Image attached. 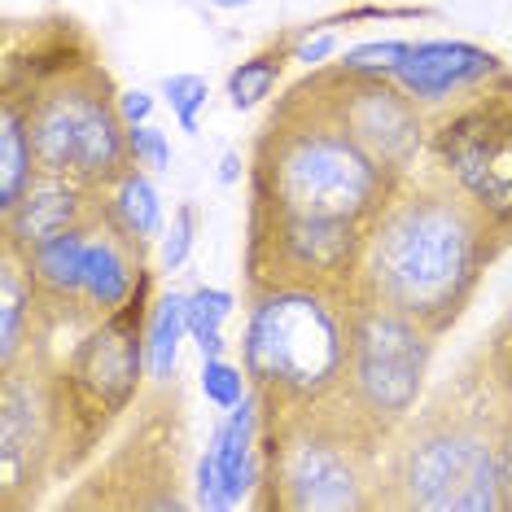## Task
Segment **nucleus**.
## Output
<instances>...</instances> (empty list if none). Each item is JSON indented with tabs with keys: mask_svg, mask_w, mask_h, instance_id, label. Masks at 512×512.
<instances>
[{
	"mask_svg": "<svg viewBox=\"0 0 512 512\" xmlns=\"http://www.w3.org/2000/svg\"><path fill=\"white\" fill-rule=\"evenodd\" d=\"M40 176L36 149H31V132L18 106L0 101V215L27 193V184Z\"/></svg>",
	"mask_w": 512,
	"mask_h": 512,
	"instance_id": "20",
	"label": "nucleus"
},
{
	"mask_svg": "<svg viewBox=\"0 0 512 512\" xmlns=\"http://www.w3.org/2000/svg\"><path fill=\"white\" fill-rule=\"evenodd\" d=\"M57 346H36L0 368V512L36 508L62 464V386Z\"/></svg>",
	"mask_w": 512,
	"mask_h": 512,
	"instance_id": "11",
	"label": "nucleus"
},
{
	"mask_svg": "<svg viewBox=\"0 0 512 512\" xmlns=\"http://www.w3.org/2000/svg\"><path fill=\"white\" fill-rule=\"evenodd\" d=\"M127 154H132L136 167L154 171V176L171 171V162H176L167 132H162V127H154V123H136V127H127Z\"/></svg>",
	"mask_w": 512,
	"mask_h": 512,
	"instance_id": "27",
	"label": "nucleus"
},
{
	"mask_svg": "<svg viewBox=\"0 0 512 512\" xmlns=\"http://www.w3.org/2000/svg\"><path fill=\"white\" fill-rule=\"evenodd\" d=\"M162 101H167L171 114H176L180 132L197 136V127H202V110H206V101H211V84H206L202 75H193V71L167 75L162 79Z\"/></svg>",
	"mask_w": 512,
	"mask_h": 512,
	"instance_id": "22",
	"label": "nucleus"
},
{
	"mask_svg": "<svg viewBox=\"0 0 512 512\" xmlns=\"http://www.w3.org/2000/svg\"><path fill=\"white\" fill-rule=\"evenodd\" d=\"M119 110H123V123L127 127L149 123V114H154V97H149L145 88H123L119 92Z\"/></svg>",
	"mask_w": 512,
	"mask_h": 512,
	"instance_id": "32",
	"label": "nucleus"
},
{
	"mask_svg": "<svg viewBox=\"0 0 512 512\" xmlns=\"http://www.w3.org/2000/svg\"><path fill=\"white\" fill-rule=\"evenodd\" d=\"M407 18H434V9L421 5H355V9H337V14L298 22V36H316V31H333V27H355V22H407Z\"/></svg>",
	"mask_w": 512,
	"mask_h": 512,
	"instance_id": "23",
	"label": "nucleus"
},
{
	"mask_svg": "<svg viewBox=\"0 0 512 512\" xmlns=\"http://www.w3.org/2000/svg\"><path fill=\"white\" fill-rule=\"evenodd\" d=\"M106 53L71 14L9 18L0 101L22 110L36 167L106 193L127 171V123Z\"/></svg>",
	"mask_w": 512,
	"mask_h": 512,
	"instance_id": "1",
	"label": "nucleus"
},
{
	"mask_svg": "<svg viewBox=\"0 0 512 512\" xmlns=\"http://www.w3.org/2000/svg\"><path fill=\"white\" fill-rule=\"evenodd\" d=\"M386 176L403 180L429 158V110L394 75L346 71L324 62L298 79Z\"/></svg>",
	"mask_w": 512,
	"mask_h": 512,
	"instance_id": "12",
	"label": "nucleus"
},
{
	"mask_svg": "<svg viewBox=\"0 0 512 512\" xmlns=\"http://www.w3.org/2000/svg\"><path fill=\"white\" fill-rule=\"evenodd\" d=\"M482 359H486V368L495 372V381L504 386V394L512 399V302L504 307V316H499L495 324H491V333L482 337Z\"/></svg>",
	"mask_w": 512,
	"mask_h": 512,
	"instance_id": "28",
	"label": "nucleus"
},
{
	"mask_svg": "<svg viewBox=\"0 0 512 512\" xmlns=\"http://www.w3.org/2000/svg\"><path fill=\"white\" fill-rule=\"evenodd\" d=\"M298 27L281 31L276 40H267L259 53H250L246 62H237L228 71V106L237 114H246L254 106H263L267 97L276 92V84H281L285 66L294 62V49H298Z\"/></svg>",
	"mask_w": 512,
	"mask_h": 512,
	"instance_id": "17",
	"label": "nucleus"
},
{
	"mask_svg": "<svg viewBox=\"0 0 512 512\" xmlns=\"http://www.w3.org/2000/svg\"><path fill=\"white\" fill-rule=\"evenodd\" d=\"M355 289L281 285L246 294L241 324V368L259 394V412H294L324 399L346 377L351 359Z\"/></svg>",
	"mask_w": 512,
	"mask_h": 512,
	"instance_id": "6",
	"label": "nucleus"
},
{
	"mask_svg": "<svg viewBox=\"0 0 512 512\" xmlns=\"http://www.w3.org/2000/svg\"><path fill=\"white\" fill-rule=\"evenodd\" d=\"M412 40H368V44H355L337 57V66L346 71H368V75H394V66L407 57Z\"/></svg>",
	"mask_w": 512,
	"mask_h": 512,
	"instance_id": "26",
	"label": "nucleus"
},
{
	"mask_svg": "<svg viewBox=\"0 0 512 512\" xmlns=\"http://www.w3.org/2000/svg\"><path fill=\"white\" fill-rule=\"evenodd\" d=\"M232 311H237V294H228V289L197 285L189 294V302H184V316H189V337H193L197 351H202V359H219L228 351L224 324H228Z\"/></svg>",
	"mask_w": 512,
	"mask_h": 512,
	"instance_id": "21",
	"label": "nucleus"
},
{
	"mask_svg": "<svg viewBox=\"0 0 512 512\" xmlns=\"http://www.w3.org/2000/svg\"><path fill=\"white\" fill-rule=\"evenodd\" d=\"M508 71V62L486 44L473 40H412V49L399 66L394 79L421 101L425 110H442L460 101L464 92L482 88L486 79Z\"/></svg>",
	"mask_w": 512,
	"mask_h": 512,
	"instance_id": "13",
	"label": "nucleus"
},
{
	"mask_svg": "<svg viewBox=\"0 0 512 512\" xmlns=\"http://www.w3.org/2000/svg\"><path fill=\"white\" fill-rule=\"evenodd\" d=\"M154 267L141 276L136 294L119 311L88 324L57 359V386H62V464L57 482H75L79 473L97 460V451L110 442V434L127 421V412L145 394L149 381V355H145V329L154 311Z\"/></svg>",
	"mask_w": 512,
	"mask_h": 512,
	"instance_id": "7",
	"label": "nucleus"
},
{
	"mask_svg": "<svg viewBox=\"0 0 512 512\" xmlns=\"http://www.w3.org/2000/svg\"><path fill=\"white\" fill-rule=\"evenodd\" d=\"M193 508H202V512H224L228 508L224 482H219V464H215L211 447H206V456L197 460V473H193Z\"/></svg>",
	"mask_w": 512,
	"mask_h": 512,
	"instance_id": "29",
	"label": "nucleus"
},
{
	"mask_svg": "<svg viewBox=\"0 0 512 512\" xmlns=\"http://www.w3.org/2000/svg\"><path fill=\"white\" fill-rule=\"evenodd\" d=\"M206 5H215V9H241V5H254V0H206Z\"/></svg>",
	"mask_w": 512,
	"mask_h": 512,
	"instance_id": "34",
	"label": "nucleus"
},
{
	"mask_svg": "<svg viewBox=\"0 0 512 512\" xmlns=\"http://www.w3.org/2000/svg\"><path fill=\"white\" fill-rule=\"evenodd\" d=\"M202 394H206V403L215 407V412H232L241 399L250 394V377H246V368L241 364H228L224 355L219 359H202Z\"/></svg>",
	"mask_w": 512,
	"mask_h": 512,
	"instance_id": "24",
	"label": "nucleus"
},
{
	"mask_svg": "<svg viewBox=\"0 0 512 512\" xmlns=\"http://www.w3.org/2000/svg\"><path fill=\"white\" fill-rule=\"evenodd\" d=\"M429 162L512 241V71L429 114Z\"/></svg>",
	"mask_w": 512,
	"mask_h": 512,
	"instance_id": "10",
	"label": "nucleus"
},
{
	"mask_svg": "<svg viewBox=\"0 0 512 512\" xmlns=\"http://www.w3.org/2000/svg\"><path fill=\"white\" fill-rule=\"evenodd\" d=\"M149 272V241L132 237L119 219L110 215L106 197L101 211L88 224V250H84V298L97 316L119 311L136 294L141 276Z\"/></svg>",
	"mask_w": 512,
	"mask_h": 512,
	"instance_id": "14",
	"label": "nucleus"
},
{
	"mask_svg": "<svg viewBox=\"0 0 512 512\" xmlns=\"http://www.w3.org/2000/svg\"><path fill=\"white\" fill-rule=\"evenodd\" d=\"M504 407V386L486 368L482 351H469L390 438V512H504L499 508Z\"/></svg>",
	"mask_w": 512,
	"mask_h": 512,
	"instance_id": "4",
	"label": "nucleus"
},
{
	"mask_svg": "<svg viewBox=\"0 0 512 512\" xmlns=\"http://www.w3.org/2000/svg\"><path fill=\"white\" fill-rule=\"evenodd\" d=\"M434 351V333L359 289L351 311V359H346V377L337 381V394L372 434L394 438L425 399Z\"/></svg>",
	"mask_w": 512,
	"mask_h": 512,
	"instance_id": "9",
	"label": "nucleus"
},
{
	"mask_svg": "<svg viewBox=\"0 0 512 512\" xmlns=\"http://www.w3.org/2000/svg\"><path fill=\"white\" fill-rule=\"evenodd\" d=\"M394 184L307 88L289 84L250 141L246 215L372 228Z\"/></svg>",
	"mask_w": 512,
	"mask_h": 512,
	"instance_id": "3",
	"label": "nucleus"
},
{
	"mask_svg": "<svg viewBox=\"0 0 512 512\" xmlns=\"http://www.w3.org/2000/svg\"><path fill=\"white\" fill-rule=\"evenodd\" d=\"M508 250L504 232L425 158L372 219L359 289L442 342Z\"/></svg>",
	"mask_w": 512,
	"mask_h": 512,
	"instance_id": "2",
	"label": "nucleus"
},
{
	"mask_svg": "<svg viewBox=\"0 0 512 512\" xmlns=\"http://www.w3.org/2000/svg\"><path fill=\"white\" fill-rule=\"evenodd\" d=\"M259 394H246L232 412H224V421L215 425L211 434V451L219 464V482H224V499L228 508L250 504L254 486H259Z\"/></svg>",
	"mask_w": 512,
	"mask_h": 512,
	"instance_id": "16",
	"label": "nucleus"
},
{
	"mask_svg": "<svg viewBox=\"0 0 512 512\" xmlns=\"http://www.w3.org/2000/svg\"><path fill=\"white\" fill-rule=\"evenodd\" d=\"M333 53H337V36H333V31H316V36L298 40L294 62H302V66H307V71H316V66H324Z\"/></svg>",
	"mask_w": 512,
	"mask_h": 512,
	"instance_id": "31",
	"label": "nucleus"
},
{
	"mask_svg": "<svg viewBox=\"0 0 512 512\" xmlns=\"http://www.w3.org/2000/svg\"><path fill=\"white\" fill-rule=\"evenodd\" d=\"M241 171H246V167H241V154H237V149H228L224 162H219V180H224V184H237Z\"/></svg>",
	"mask_w": 512,
	"mask_h": 512,
	"instance_id": "33",
	"label": "nucleus"
},
{
	"mask_svg": "<svg viewBox=\"0 0 512 512\" xmlns=\"http://www.w3.org/2000/svg\"><path fill=\"white\" fill-rule=\"evenodd\" d=\"M390 438L372 434L337 390L294 412L263 416L259 486L267 512H377L390 508Z\"/></svg>",
	"mask_w": 512,
	"mask_h": 512,
	"instance_id": "5",
	"label": "nucleus"
},
{
	"mask_svg": "<svg viewBox=\"0 0 512 512\" xmlns=\"http://www.w3.org/2000/svg\"><path fill=\"white\" fill-rule=\"evenodd\" d=\"M499 508L512 512V399L499 421Z\"/></svg>",
	"mask_w": 512,
	"mask_h": 512,
	"instance_id": "30",
	"label": "nucleus"
},
{
	"mask_svg": "<svg viewBox=\"0 0 512 512\" xmlns=\"http://www.w3.org/2000/svg\"><path fill=\"white\" fill-rule=\"evenodd\" d=\"M101 197L106 193L84 189L79 180L40 171V176L27 184V193L0 215V241L14 250H31V246H40V241L57 237V232L88 224V219L97 215Z\"/></svg>",
	"mask_w": 512,
	"mask_h": 512,
	"instance_id": "15",
	"label": "nucleus"
},
{
	"mask_svg": "<svg viewBox=\"0 0 512 512\" xmlns=\"http://www.w3.org/2000/svg\"><path fill=\"white\" fill-rule=\"evenodd\" d=\"M189 294L167 289L154 298L149 311V329H145V355H149V381H176L180 372V346L189 337V316H184Z\"/></svg>",
	"mask_w": 512,
	"mask_h": 512,
	"instance_id": "19",
	"label": "nucleus"
},
{
	"mask_svg": "<svg viewBox=\"0 0 512 512\" xmlns=\"http://www.w3.org/2000/svg\"><path fill=\"white\" fill-rule=\"evenodd\" d=\"M189 464V407L180 381H149L127 412L123 434L110 451L75 477V491L62 495L71 512H180L193 508L184 495Z\"/></svg>",
	"mask_w": 512,
	"mask_h": 512,
	"instance_id": "8",
	"label": "nucleus"
},
{
	"mask_svg": "<svg viewBox=\"0 0 512 512\" xmlns=\"http://www.w3.org/2000/svg\"><path fill=\"white\" fill-rule=\"evenodd\" d=\"M106 206H110V215L119 219L127 232H132V237L149 241V246H154V241H162V232H167L154 171L136 167V162H127V171L106 189Z\"/></svg>",
	"mask_w": 512,
	"mask_h": 512,
	"instance_id": "18",
	"label": "nucleus"
},
{
	"mask_svg": "<svg viewBox=\"0 0 512 512\" xmlns=\"http://www.w3.org/2000/svg\"><path fill=\"white\" fill-rule=\"evenodd\" d=\"M197 228H202V211H197V202H180L176 215H171V224H167V232H162V241H158V259H162L167 272H180V267L193 259Z\"/></svg>",
	"mask_w": 512,
	"mask_h": 512,
	"instance_id": "25",
	"label": "nucleus"
}]
</instances>
